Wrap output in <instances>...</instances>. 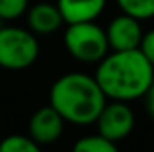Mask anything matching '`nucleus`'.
Listing matches in <instances>:
<instances>
[{
  "mask_svg": "<svg viewBox=\"0 0 154 152\" xmlns=\"http://www.w3.org/2000/svg\"><path fill=\"white\" fill-rule=\"evenodd\" d=\"M95 79L106 99L131 102L147 93L154 79V66L140 48L113 50L99 61Z\"/></svg>",
  "mask_w": 154,
  "mask_h": 152,
  "instance_id": "obj_1",
  "label": "nucleus"
},
{
  "mask_svg": "<svg viewBox=\"0 0 154 152\" xmlns=\"http://www.w3.org/2000/svg\"><path fill=\"white\" fill-rule=\"evenodd\" d=\"M106 100L97 79L79 72L61 75L50 88V106L75 125L95 123Z\"/></svg>",
  "mask_w": 154,
  "mask_h": 152,
  "instance_id": "obj_2",
  "label": "nucleus"
},
{
  "mask_svg": "<svg viewBox=\"0 0 154 152\" xmlns=\"http://www.w3.org/2000/svg\"><path fill=\"white\" fill-rule=\"evenodd\" d=\"M63 41L68 54L82 63H99L109 52L106 29L99 27L95 20L68 23Z\"/></svg>",
  "mask_w": 154,
  "mask_h": 152,
  "instance_id": "obj_3",
  "label": "nucleus"
},
{
  "mask_svg": "<svg viewBox=\"0 0 154 152\" xmlns=\"http://www.w3.org/2000/svg\"><path fill=\"white\" fill-rule=\"evenodd\" d=\"M39 56V43L32 31L22 27L0 29V68L25 70L36 63Z\"/></svg>",
  "mask_w": 154,
  "mask_h": 152,
  "instance_id": "obj_4",
  "label": "nucleus"
},
{
  "mask_svg": "<svg viewBox=\"0 0 154 152\" xmlns=\"http://www.w3.org/2000/svg\"><path fill=\"white\" fill-rule=\"evenodd\" d=\"M95 123H97L99 134H102L113 143H118L131 134L134 127V113L129 108V102H124V100L108 102L106 100Z\"/></svg>",
  "mask_w": 154,
  "mask_h": 152,
  "instance_id": "obj_5",
  "label": "nucleus"
},
{
  "mask_svg": "<svg viewBox=\"0 0 154 152\" xmlns=\"http://www.w3.org/2000/svg\"><path fill=\"white\" fill-rule=\"evenodd\" d=\"M142 20L129 16L125 13L115 16L109 25L106 27V36L109 43V50H133L140 48V43L143 38L142 31Z\"/></svg>",
  "mask_w": 154,
  "mask_h": 152,
  "instance_id": "obj_6",
  "label": "nucleus"
},
{
  "mask_svg": "<svg viewBox=\"0 0 154 152\" xmlns=\"http://www.w3.org/2000/svg\"><path fill=\"white\" fill-rule=\"evenodd\" d=\"M65 129V118L50 104L39 108L29 120V136L39 147L57 141Z\"/></svg>",
  "mask_w": 154,
  "mask_h": 152,
  "instance_id": "obj_7",
  "label": "nucleus"
},
{
  "mask_svg": "<svg viewBox=\"0 0 154 152\" xmlns=\"http://www.w3.org/2000/svg\"><path fill=\"white\" fill-rule=\"evenodd\" d=\"M27 23H29V31H32L34 34L45 36V34H52L59 31L65 20L57 4L39 2L27 11Z\"/></svg>",
  "mask_w": 154,
  "mask_h": 152,
  "instance_id": "obj_8",
  "label": "nucleus"
},
{
  "mask_svg": "<svg viewBox=\"0 0 154 152\" xmlns=\"http://www.w3.org/2000/svg\"><path fill=\"white\" fill-rule=\"evenodd\" d=\"M65 23L93 22L106 7V0H57Z\"/></svg>",
  "mask_w": 154,
  "mask_h": 152,
  "instance_id": "obj_9",
  "label": "nucleus"
},
{
  "mask_svg": "<svg viewBox=\"0 0 154 152\" xmlns=\"http://www.w3.org/2000/svg\"><path fill=\"white\" fill-rule=\"evenodd\" d=\"M75 152H116V143L109 141L102 134H90L79 138L74 145Z\"/></svg>",
  "mask_w": 154,
  "mask_h": 152,
  "instance_id": "obj_10",
  "label": "nucleus"
},
{
  "mask_svg": "<svg viewBox=\"0 0 154 152\" xmlns=\"http://www.w3.org/2000/svg\"><path fill=\"white\" fill-rule=\"evenodd\" d=\"M39 149L29 134H9L0 141V152H38Z\"/></svg>",
  "mask_w": 154,
  "mask_h": 152,
  "instance_id": "obj_11",
  "label": "nucleus"
},
{
  "mask_svg": "<svg viewBox=\"0 0 154 152\" xmlns=\"http://www.w3.org/2000/svg\"><path fill=\"white\" fill-rule=\"evenodd\" d=\"M116 4L122 13L138 20H147L154 16V0H116Z\"/></svg>",
  "mask_w": 154,
  "mask_h": 152,
  "instance_id": "obj_12",
  "label": "nucleus"
},
{
  "mask_svg": "<svg viewBox=\"0 0 154 152\" xmlns=\"http://www.w3.org/2000/svg\"><path fill=\"white\" fill-rule=\"evenodd\" d=\"M29 9V0H0V18L4 22L16 20Z\"/></svg>",
  "mask_w": 154,
  "mask_h": 152,
  "instance_id": "obj_13",
  "label": "nucleus"
},
{
  "mask_svg": "<svg viewBox=\"0 0 154 152\" xmlns=\"http://www.w3.org/2000/svg\"><path fill=\"white\" fill-rule=\"evenodd\" d=\"M140 50L143 52V56L154 66V29L149 31V32H143V38H142V43H140Z\"/></svg>",
  "mask_w": 154,
  "mask_h": 152,
  "instance_id": "obj_14",
  "label": "nucleus"
},
{
  "mask_svg": "<svg viewBox=\"0 0 154 152\" xmlns=\"http://www.w3.org/2000/svg\"><path fill=\"white\" fill-rule=\"evenodd\" d=\"M143 97L147 99V109H149L151 116L154 118V79H152V82H151V86H149V90H147V93Z\"/></svg>",
  "mask_w": 154,
  "mask_h": 152,
  "instance_id": "obj_15",
  "label": "nucleus"
},
{
  "mask_svg": "<svg viewBox=\"0 0 154 152\" xmlns=\"http://www.w3.org/2000/svg\"><path fill=\"white\" fill-rule=\"evenodd\" d=\"M2 27H4V20L0 18V29H2Z\"/></svg>",
  "mask_w": 154,
  "mask_h": 152,
  "instance_id": "obj_16",
  "label": "nucleus"
}]
</instances>
